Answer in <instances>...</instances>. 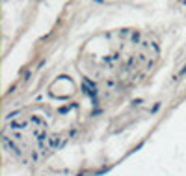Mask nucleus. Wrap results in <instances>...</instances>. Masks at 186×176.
Listing matches in <instances>:
<instances>
[]
</instances>
